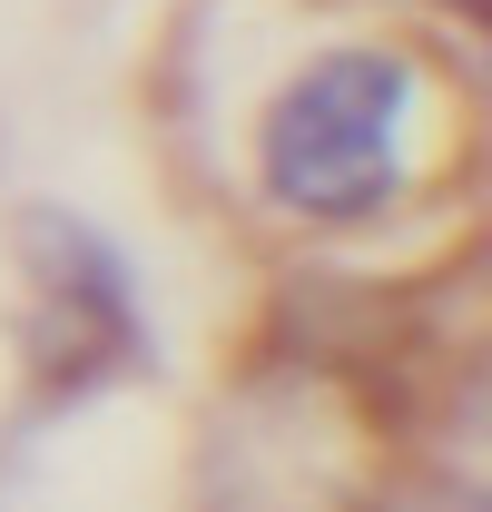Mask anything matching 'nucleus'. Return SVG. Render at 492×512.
Segmentation results:
<instances>
[{"instance_id":"f257e3e1","label":"nucleus","mask_w":492,"mask_h":512,"mask_svg":"<svg viewBox=\"0 0 492 512\" xmlns=\"http://www.w3.org/2000/svg\"><path fill=\"white\" fill-rule=\"evenodd\" d=\"M256 168L266 197L306 227H365L424 168V60L355 40L325 50L276 89V109L256 128Z\"/></svg>"}]
</instances>
